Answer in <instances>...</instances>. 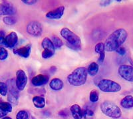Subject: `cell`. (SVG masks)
Returning <instances> with one entry per match:
<instances>
[{
    "instance_id": "17",
    "label": "cell",
    "mask_w": 133,
    "mask_h": 119,
    "mask_svg": "<svg viewBox=\"0 0 133 119\" xmlns=\"http://www.w3.org/2000/svg\"><path fill=\"white\" fill-rule=\"evenodd\" d=\"M49 86L52 90L58 91L63 88V82L59 78H53L50 82Z\"/></svg>"
},
{
    "instance_id": "25",
    "label": "cell",
    "mask_w": 133,
    "mask_h": 119,
    "mask_svg": "<svg viewBox=\"0 0 133 119\" xmlns=\"http://www.w3.org/2000/svg\"><path fill=\"white\" fill-rule=\"evenodd\" d=\"M8 93V88L6 83L0 82V94L5 96Z\"/></svg>"
},
{
    "instance_id": "37",
    "label": "cell",
    "mask_w": 133,
    "mask_h": 119,
    "mask_svg": "<svg viewBox=\"0 0 133 119\" xmlns=\"http://www.w3.org/2000/svg\"><path fill=\"white\" fill-rule=\"evenodd\" d=\"M5 35V32L3 30H0V36L4 37Z\"/></svg>"
},
{
    "instance_id": "28",
    "label": "cell",
    "mask_w": 133,
    "mask_h": 119,
    "mask_svg": "<svg viewBox=\"0 0 133 119\" xmlns=\"http://www.w3.org/2000/svg\"><path fill=\"white\" fill-rule=\"evenodd\" d=\"M29 116L25 110H20L16 115V119H28Z\"/></svg>"
},
{
    "instance_id": "2",
    "label": "cell",
    "mask_w": 133,
    "mask_h": 119,
    "mask_svg": "<svg viewBox=\"0 0 133 119\" xmlns=\"http://www.w3.org/2000/svg\"><path fill=\"white\" fill-rule=\"evenodd\" d=\"M87 76V69L85 67H79L76 68L69 75L67 76V80L71 85L81 86L85 84Z\"/></svg>"
},
{
    "instance_id": "13",
    "label": "cell",
    "mask_w": 133,
    "mask_h": 119,
    "mask_svg": "<svg viewBox=\"0 0 133 119\" xmlns=\"http://www.w3.org/2000/svg\"><path fill=\"white\" fill-rule=\"evenodd\" d=\"M49 82L48 76L45 74H38L33 77L31 80V83L35 86H41L45 85Z\"/></svg>"
},
{
    "instance_id": "14",
    "label": "cell",
    "mask_w": 133,
    "mask_h": 119,
    "mask_svg": "<svg viewBox=\"0 0 133 119\" xmlns=\"http://www.w3.org/2000/svg\"><path fill=\"white\" fill-rule=\"evenodd\" d=\"M31 44H27L23 47H20L19 48L15 49V50H14V53L23 58H28L31 53Z\"/></svg>"
},
{
    "instance_id": "24",
    "label": "cell",
    "mask_w": 133,
    "mask_h": 119,
    "mask_svg": "<svg viewBox=\"0 0 133 119\" xmlns=\"http://www.w3.org/2000/svg\"><path fill=\"white\" fill-rule=\"evenodd\" d=\"M3 21L5 24L9 25V26L14 25L17 22L16 18L14 17H11V16H6V17H4L3 19Z\"/></svg>"
},
{
    "instance_id": "7",
    "label": "cell",
    "mask_w": 133,
    "mask_h": 119,
    "mask_svg": "<svg viewBox=\"0 0 133 119\" xmlns=\"http://www.w3.org/2000/svg\"><path fill=\"white\" fill-rule=\"evenodd\" d=\"M41 46L44 49L41 53L43 58L47 59V58H51L55 53V47L53 46V42L51 39L49 38H45L42 40Z\"/></svg>"
},
{
    "instance_id": "38",
    "label": "cell",
    "mask_w": 133,
    "mask_h": 119,
    "mask_svg": "<svg viewBox=\"0 0 133 119\" xmlns=\"http://www.w3.org/2000/svg\"><path fill=\"white\" fill-rule=\"evenodd\" d=\"M2 119H12L11 117H9V116H5Z\"/></svg>"
},
{
    "instance_id": "33",
    "label": "cell",
    "mask_w": 133,
    "mask_h": 119,
    "mask_svg": "<svg viewBox=\"0 0 133 119\" xmlns=\"http://www.w3.org/2000/svg\"><path fill=\"white\" fill-rule=\"evenodd\" d=\"M104 58H105V53L103 52V53H99V58L98 59V61L99 63H103L104 61Z\"/></svg>"
},
{
    "instance_id": "21",
    "label": "cell",
    "mask_w": 133,
    "mask_h": 119,
    "mask_svg": "<svg viewBox=\"0 0 133 119\" xmlns=\"http://www.w3.org/2000/svg\"><path fill=\"white\" fill-rule=\"evenodd\" d=\"M51 41L53 42V44L54 47L56 48H60L63 46V41L62 40L59 38V37L57 35H52L51 36Z\"/></svg>"
},
{
    "instance_id": "18",
    "label": "cell",
    "mask_w": 133,
    "mask_h": 119,
    "mask_svg": "<svg viewBox=\"0 0 133 119\" xmlns=\"http://www.w3.org/2000/svg\"><path fill=\"white\" fill-rule=\"evenodd\" d=\"M121 105L124 109H129L133 108V96L131 95L125 96L121 101Z\"/></svg>"
},
{
    "instance_id": "22",
    "label": "cell",
    "mask_w": 133,
    "mask_h": 119,
    "mask_svg": "<svg viewBox=\"0 0 133 119\" xmlns=\"http://www.w3.org/2000/svg\"><path fill=\"white\" fill-rule=\"evenodd\" d=\"M0 109L6 112H11L12 111V106L9 102H0Z\"/></svg>"
},
{
    "instance_id": "23",
    "label": "cell",
    "mask_w": 133,
    "mask_h": 119,
    "mask_svg": "<svg viewBox=\"0 0 133 119\" xmlns=\"http://www.w3.org/2000/svg\"><path fill=\"white\" fill-rule=\"evenodd\" d=\"M99 98V93L97 90H92L90 92L89 99L91 102H96L98 100Z\"/></svg>"
},
{
    "instance_id": "31",
    "label": "cell",
    "mask_w": 133,
    "mask_h": 119,
    "mask_svg": "<svg viewBox=\"0 0 133 119\" xmlns=\"http://www.w3.org/2000/svg\"><path fill=\"white\" fill-rule=\"evenodd\" d=\"M0 47H8V45L6 44V41H5V40L4 37L0 36Z\"/></svg>"
},
{
    "instance_id": "11",
    "label": "cell",
    "mask_w": 133,
    "mask_h": 119,
    "mask_svg": "<svg viewBox=\"0 0 133 119\" xmlns=\"http://www.w3.org/2000/svg\"><path fill=\"white\" fill-rule=\"evenodd\" d=\"M16 13V9L12 3L3 2L0 3V15H11Z\"/></svg>"
},
{
    "instance_id": "29",
    "label": "cell",
    "mask_w": 133,
    "mask_h": 119,
    "mask_svg": "<svg viewBox=\"0 0 133 119\" xmlns=\"http://www.w3.org/2000/svg\"><path fill=\"white\" fill-rule=\"evenodd\" d=\"M8 57V52L5 47H0V60H5Z\"/></svg>"
},
{
    "instance_id": "32",
    "label": "cell",
    "mask_w": 133,
    "mask_h": 119,
    "mask_svg": "<svg viewBox=\"0 0 133 119\" xmlns=\"http://www.w3.org/2000/svg\"><path fill=\"white\" fill-rule=\"evenodd\" d=\"M22 2L27 5H33L35 4L37 2V1H36V0H23Z\"/></svg>"
},
{
    "instance_id": "35",
    "label": "cell",
    "mask_w": 133,
    "mask_h": 119,
    "mask_svg": "<svg viewBox=\"0 0 133 119\" xmlns=\"http://www.w3.org/2000/svg\"><path fill=\"white\" fill-rule=\"evenodd\" d=\"M110 1H103L100 3V5L101 6H107L108 5H109L110 3Z\"/></svg>"
},
{
    "instance_id": "5",
    "label": "cell",
    "mask_w": 133,
    "mask_h": 119,
    "mask_svg": "<svg viewBox=\"0 0 133 119\" xmlns=\"http://www.w3.org/2000/svg\"><path fill=\"white\" fill-rule=\"evenodd\" d=\"M98 87L104 92H116L121 90V86L118 83L109 79H103L99 81Z\"/></svg>"
},
{
    "instance_id": "1",
    "label": "cell",
    "mask_w": 133,
    "mask_h": 119,
    "mask_svg": "<svg viewBox=\"0 0 133 119\" xmlns=\"http://www.w3.org/2000/svg\"><path fill=\"white\" fill-rule=\"evenodd\" d=\"M128 33L123 28H119L110 34L104 43V50L107 52H115L125 42Z\"/></svg>"
},
{
    "instance_id": "19",
    "label": "cell",
    "mask_w": 133,
    "mask_h": 119,
    "mask_svg": "<svg viewBox=\"0 0 133 119\" xmlns=\"http://www.w3.org/2000/svg\"><path fill=\"white\" fill-rule=\"evenodd\" d=\"M33 103L37 109H43L45 106V100L42 96H34L33 98Z\"/></svg>"
},
{
    "instance_id": "4",
    "label": "cell",
    "mask_w": 133,
    "mask_h": 119,
    "mask_svg": "<svg viewBox=\"0 0 133 119\" xmlns=\"http://www.w3.org/2000/svg\"><path fill=\"white\" fill-rule=\"evenodd\" d=\"M101 110L109 117L118 118L122 116V112L118 106L110 101H105L101 104Z\"/></svg>"
},
{
    "instance_id": "36",
    "label": "cell",
    "mask_w": 133,
    "mask_h": 119,
    "mask_svg": "<svg viewBox=\"0 0 133 119\" xmlns=\"http://www.w3.org/2000/svg\"><path fill=\"white\" fill-rule=\"evenodd\" d=\"M7 114H8V112L3 111V110H2V109H0V118L5 117V116L7 115Z\"/></svg>"
},
{
    "instance_id": "20",
    "label": "cell",
    "mask_w": 133,
    "mask_h": 119,
    "mask_svg": "<svg viewBox=\"0 0 133 119\" xmlns=\"http://www.w3.org/2000/svg\"><path fill=\"white\" fill-rule=\"evenodd\" d=\"M98 70H99L98 64L96 62H92L88 67L87 72L91 76H95L98 73Z\"/></svg>"
},
{
    "instance_id": "30",
    "label": "cell",
    "mask_w": 133,
    "mask_h": 119,
    "mask_svg": "<svg viewBox=\"0 0 133 119\" xmlns=\"http://www.w3.org/2000/svg\"><path fill=\"white\" fill-rule=\"evenodd\" d=\"M116 52L121 56H124L125 55L126 53V50L124 47H122V46H121V47H120L119 48H118V49L116 50Z\"/></svg>"
},
{
    "instance_id": "27",
    "label": "cell",
    "mask_w": 133,
    "mask_h": 119,
    "mask_svg": "<svg viewBox=\"0 0 133 119\" xmlns=\"http://www.w3.org/2000/svg\"><path fill=\"white\" fill-rule=\"evenodd\" d=\"M95 52L98 53H103V52H104L105 50H104V43L103 42H99L98 44H97L95 47Z\"/></svg>"
},
{
    "instance_id": "10",
    "label": "cell",
    "mask_w": 133,
    "mask_h": 119,
    "mask_svg": "<svg viewBox=\"0 0 133 119\" xmlns=\"http://www.w3.org/2000/svg\"><path fill=\"white\" fill-rule=\"evenodd\" d=\"M15 82L17 88L19 90H23L25 88L27 83V76L23 70H19L17 71Z\"/></svg>"
},
{
    "instance_id": "15",
    "label": "cell",
    "mask_w": 133,
    "mask_h": 119,
    "mask_svg": "<svg viewBox=\"0 0 133 119\" xmlns=\"http://www.w3.org/2000/svg\"><path fill=\"white\" fill-rule=\"evenodd\" d=\"M5 41H6V44L8 47H14L16 45L17 43L18 36H17V34L15 32H12L5 38Z\"/></svg>"
},
{
    "instance_id": "12",
    "label": "cell",
    "mask_w": 133,
    "mask_h": 119,
    "mask_svg": "<svg viewBox=\"0 0 133 119\" xmlns=\"http://www.w3.org/2000/svg\"><path fill=\"white\" fill-rule=\"evenodd\" d=\"M65 11V7L59 6L56 9L50 11L46 14V17L50 20H59L63 17Z\"/></svg>"
},
{
    "instance_id": "8",
    "label": "cell",
    "mask_w": 133,
    "mask_h": 119,
    "mask_svg": "<svg viewBox=\"0 0 133 119\" xmlns=\"http://www.w3.org/2000/svg\"><path fill=\"white\" fill-rule=\"evenodd\" d=\"M118 74L121 77L128 82H133V66L130 65H121L118 70Z\"/></svg>"
},
{
    "instance_id": "34",
    "label": "cell",
    "mask_w": 133,
    "mask_h": 119,
    "mask_svg": "<svg viewBox=\"0 0 133 119\" xmlns=\"http://www.w3.org/2000/svg\"><path fill=\"white\" fill-rule=\"evenodd\" d=\"M59 116H63V117H66V116H68V111L65 110H61V111L59 112Z\"/></svg>"
},
{
    "instance_id": "6",
    "label": "cell",
    "mask_w": 133,
    "mask_h": 119,
    "mask_svg": "<svg viewBox=\"0 0 133 119\" xmlns=\"http://www.w3.org/2000/svg\"><path fill=\"white\" fill-rule=\"evenodd\" d=\"M6 84L8 86V91H9V92L8 93V101L11 103L17 104L19 98V90L17 88L15 80H9L7 81Z\"/></svg>"
},
{
    "instance_id": "26",
    "label": "cell",
    "mask_w": 133,
    "mask_h": 119,
    "mask_svg": "<svg viewBox=\"0 0 133 119\" xmlns=\"http://www.w3.org/2000/svg\"><path fill=\"white\" fill-rule=\"evenodd\" d=\"M83 117L85 119H91L94 116V112L92 110L89 109H87L85 110H83Z\"/></svg>"
},
{
    "instance_id": "16",
    "label": "cell",
    "mask_w": 133,
    "mask_h": 119,
    "mask_svg": "<svg viewBox=\"0 0 133 119\" xmlns=\"http://www.w3.org/2000/svg\"><path fill=\"white\" fill-rule=\"evenodd\" d=\"M70 110L75 119H82V118L83 117V110L78 104L71 106Z\"/></svg>"
},
{
    "instance_id": "9",
    "label": "cell",
    "mask_w": 133,
    "mask_h": 119,
    "mask_svg": "<svg viewBox=\"0 0 133 119\" xmlns=\"http://www.w3.org/2000/svg\"><path fill=\"white\" fill-rule=\"evenodd\" d=\"M27 32L33 36H39L43 32L42 26L37 21H31L27 26Z\"/></svg>"
},
{
    "instance_id": "3",
    "label": "cell",
    "mask_w": 133,
    "mask_h": 119,
    "mask_svg": "<svg viewBox=\"0 0 133 119\" xmlns=\"http://www.w3.org/2000/svg\"><path fill=\"white\" fill-rule=\"evenodd\" d=\"M61 35L68 42L67 46L75 50H80L81 41L77 34L73 33L67 28H63L60 32Z\"/></svg>"
}]
</instances>
